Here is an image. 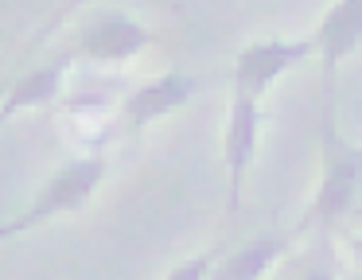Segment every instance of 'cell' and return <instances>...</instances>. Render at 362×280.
<instances>
[{
	"mask_svg": "<svg viewBox=\"0 0 362 280\" xmlns=\"http://www.w3.org/2000/svg\"><path fill=\"white\" fill-rule=\"evenodd\" d=\"M362 191V148L346 144L335 124V82H320V187L312 199V222L320 230L339 226Z\"/></svg>",
	"mask_w": 362,
	"mask_h": 280,
	"instance_id": "cell-1",
	"label": "cell"
},
{
	"mask_svg": "<svg viewBox=\"0 0 362 280\" xmlns=\"http://www.w3.org/2000/svg\"><path fill=\"white\" fill-rule=\"evenodd\" d=\"M102 175H105V156H82V160H71L40 194H35L32 206H28L24 214L0 226V241L16 238V233L32 230V226H40V222H51V218H59V214L78 210L82 202L98 191Z\"/></svg>",
	"mask_w": 362,
	"mask_h": 280,
	"instance_id": "cell-2",
	"label": "cell"
},
{
	"mask_svg": "<svg viewBox=\"0 0 362 280\" xmlns=\"http://www.w3.org/2000/svg\"><path fill=\"white\" fill-rule=\"evenodd\" d=\"M308 54H315L312 35L308 39H257V43H250L234 62V93L261 101L269 86H273L284 70L304 62Z\"/></svg>",
	"mask_w": 362,
	"mask_h": 280,
	"instance_id": "cell-3",
	"label": "cell"
},
{
	"mask_svg": "<svg viewBox=\"0 0 362 280\" xmlns=\"http://www.w3.org/2000/svg\"><path fill=\"white\" fill-rule=\"evenodd\" d=\"M257 132H261V101L234 93V98H230V117H226V144H222V160H226V206H230V214L242 206L245 171H250L253 156H257Z\"/></svg>",
	"mask_w": 362,
	"mask_h": 280,
	"instance_id": "cell-4",
	"label": "cell"
},
{
	"mask_svg": "<svg viewBox=\"0 0 362 280\" xmlns=\"http://www.w3.org/2000/svg\"><path fill=\"white\" fill-rule=\"evenodd\" d=\"M152 43H156V35L144 23H136L129 12H102L82 31L78 51L82 59H94V62H125Z\"/></svg>",
	"mask_w": 362,
	"mask_h": 280,
	"instance_id": "cell-5",
	"label": "cell"
},
{
	"mask_svg": "<svg viewBox=\"0 0 362 280\" xmlns=\"http://www.w3.org/2000/svg\"><path fill=\"white\" fill-rule=\"evenodd\" d=\"M312 43L320 54V82H335L339 66L362 47V0H343L327 8Z\"/></svg>",
	"mask_w": 362,
	"mask_h": 280,
	"instance_id": "cell-6",
	"label": "cell"
},
{
	"mask_svg": "<svg viewBox=\"0 0 362 280\" xmlns=\"http://www.w3.org/2000/svg\"><path fill=\"white\" fill-rule=\"evenodd\" d=\"M191 90H195V82H191L187 74H180V70L144 82L141 90H133V93H129V101H125V124H129V132L136 136V132H144L148 124H156L160 117L175 113V109L191 98Z\"/></svg>",
	"mask_w": 362,
	"mask_h": 280,
	"instance_id": "cell-7",
	"label": "cell"
},
{
	"mask_svg": "<svg viewBox=\"0 0 362 280\" xmlns=\"http://www.w3.org/2000/svg\"><path fill=\"white\" fill-rule=\"evenodd\" d=\"M66 66H71V54H63V59L47 62V66L32 70V74H24L16 86L8 90V98L0 101V124L8 121V117H16L20 109H32V105H47V101H55L59 93H63V78H66Z\"/></svg>",
	"mask_w": 362,
	"mask_h": 280,
	"instance_id": "cell-8",
	"label": "cell"
},
{
	"mask_svg": "<svg viewBox=\"0 0 362 280\" xmlns=\"http://www.w3.org/2000/svg\"><path fill=\"white\" fill-rule=\"evenodd\" d=\"M284 249H288V238H284V233H276V230L257 233L250 245L230 253L226 261L211 272V280H261L276 264V257H281Z\"/></svg>",
	"mask_w": 362,
	"mask_h": 280,
	"instance_id": "cell-9",
	"label": "cell"
},
{
	"mask_svg": "<svg viewBox=\"0 0 362 280\" xmlns=\"http://www.w3.org/2000/svg\"><path fill=\"white\" fill-rule=\"evenodd\" d=\"M276 280H335V257L327 253V245H315L308 257L288 264Z\"/></svg>",
	"mask_w": 362,
	"mask_h": 280,
	"instance_id": "cell-10",
	"label": "cell"
},
{
	"mask_svg": "<svg viewBox=\"0 0 362 280\" xmlns=\"http://www.w3.org/2000/svg\"><path fill=\"white\" fill-rule=\"evenodd\" d=\"M211 264H214V257H211V253H206V257H191L187 264H180V269L168 272L164 280H206V276L214 272Z\"/></svg>",
	"mask_w": 362,
	"mask_h": 280,
	"instance_id": "cell-11",
	"label": "cell"
},
{
	"mask_svg": "<svg viewBox=\"0 0 362 280\" xmlns=\"http://www.w3.org/2000/svg\"><path fill=\"white\" fill-rule=\"evenodd\" d=\"M351 253H354V261H358V269H362V238L351 241Z\"/></svg>",
	"mask_w": 362,
	"mask_h": 280,
	"instance_id": "cell-12",
	"label": "cell"
},
{
	"mask_svg": "<svg viewBox=\"0 0 362 280\" xmlns=\"http://www.w3.org/2000/svg\"><path fill=\"white\" fill-rule=\"evenodd\" d=\"M358 280H362V276H358Z\"/></svg>",
	"mask_w": 362,
	"mask_h": 280,
	"instance_id": "cell-13",
	"label": "cell"
}]
</instances>
